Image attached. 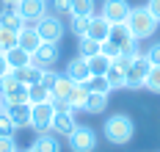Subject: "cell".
Listing matches in <instances>:
<instances>
[{
  "label": "cell",
  "instance_id": "obj_45",
  "mask_svg": "<svg viewBox=\"0 0 160 152\" xmlns=\"http://www.w3.org/2000/svg\"><path fill=\"white\" fill-rule=\"evenodd\" d=\"M25 152H36V149H33V147H31V149H25Z\"/></svg>",
  "mask_w": 160,
  "mask_h": 152
},
{
  "label": "cell",
  "instance_id": "obj_37",
  "mask_svg": "<svg viewBox=\"0 0 160 152\" xmlns=\"http://www.w3.org/2000/svg\"><path fill=\"white\" fill-rule=\"evenodd\" d=\"M0 152H17L14 135H0Z\"/></svg>",
  "mask_w": 160,
  "mask_h": 152
},
{
  "label": "cell",
  "instance_id": "obj_25",
  "mask_svg": "<svg viewBox=\"0 0 160 152\" xmlns=\"http://www.w3.org/2000/svg\"><path fill=\"white\" fill-rule=\"evenodd\" d=\"M88 61V69H91V75H105L108 69H111V58H105L102 53H97L91 58H86Z\"/></svg>",
  "mask_w": 160,
  "mask_h": 152
},
{
  "label": "cell",
  "instance_id": "obj_31",
  "mask_svg": "<svg viewBox=\"0 0 160 152\" xmlns=\"http://www.w3.org/2000/svg\"><path fill=\"white\" fill-rule=\"evenodd\" d=\"M99 53H102L105 58H111V64H113V58L122 55V47H119L116 42H111V39H105V42H99Z\"/></svg>",
  "mask_w": 160,
  "mask_h": 152
},
{
  "label": "cell",
  "instance_id": "obj_34",
  "mask_svg": "<svg viewBox=\"0 0 160 152\" xmlns=\"http://www.w3.org/2000/svg\"><path fill=\"white\" fill-rule=\"evenodd\" d=\"M144 89H149L152 94H160V67H152V72H149V78H146Z\"/></svg>",
  "mask_w": 160,
  "mask_h": 152
},
{
  "label": "cell",
  "instance_id": "obj_14",
  "mask_svg": "<svg viewBox=\"0 0 160 152\" xmlns=\"http://www.w3.org/2000/svg\"><path fill=\"white\" fill-rule=\"evenodd\" d=\"M111 28H113V25L102 17V14H94L91 22H88V36L97 39V42H105V39H111Z\"/></svg>",
  "mask_w": 160,
  "mask_h": 152
},
{
  "label": "cell",
  "instance_id": "obj_29",
  "mask_svg": "<svg viewBox=\"0 0 160 152\" xmlns=\"http://www.w3.org/2000/svg\"><path fill=\"white\" fill-rule=\"evenodd\" d=\"M130 39H132V36H130V31H127V25H124V22L111 28V42H116L119 47H122V44H127Z\"/></svg>",
  "mask_w": 160,
  "mask_h": 152
},
{
  "label": "cell",
  "instance_id": "obj_23",
  "mask_svg": "<svg viewBox=\"0 0 160 152\" xmlns=\"http://www.w3.org/2000/svg\"><path fill=\"white\" fill-rule=\"evenodd\" d=\"M28 102H31V105H36V102H52V94H50L47 86L39 80V83L28 86Z\"/></svg>",
  "mask_w": 160,
  "mask_h": 152
},
{
  "label": "cell",
  "instance_id": "obj_32",
  "mask_svg": "<svg viewBox=\"0 0 160 152\" xmlns=\"http://www.w3.org/2000/svg\"><path fill=\"white\" fill-rule=\"evenodd\" d=\"M17 36H19V33H14V31H6V28H0V50H3V53H8L11 47H17Z\"/></svg>",
  "mask_w": 160,
  "mask_h": 152
},
{
  "label": "cell",
  "instance_id": "obj_18",
  "mask_svg": "<svg viewBox=\"0 0 160 152\" xmlns=\"http://www.w3.org/2000/svg\"><path fill=\"white\" fill-rule=\"evenodd\" d=\"M97 0H69V17H94Z\"/></svg>",
  "mask_w": 160,
  "mask_h": 152
},
{
  "label": "cell",
  "instance_id": "obj_17",
  "mask_svg": "<svg viewBox=\"0 0 160 152\" xmlns=\"http://www.w3.org/2000/svg\"><path fill=\"white\" fill-rule=\"evenodd\" d=\"M6 61H8L11 72H17V69H22V67H28V64H31V53L22 50V47L17 44V47H11V50L6 53Z\"/></svg>",
  "mask_w": 160,
  "mask_h": 152
},
{
  "label": "cell",
  "instance_id": "obj_24",
  "mask_svg": "<svg viewBox=\"0 0 160 152\" xmlns=\"http://www.w3.org/2000/svg\"><path fill=\"white\" fill-rule=\"evenodd\" d=\"M42 72H44V69H39L36 64H28V67L17 69L14 75H17V80H19V83L31 86V83H39V80H42Z\"/></svg>",
  "mask_w": 160,
  "mask_h": 152
},
{
  "label": "cell",
  "instance_id": "obj_12",
  "mask_svg": "<svg viewBox=\"0 0 160 152\" xmlns=\"http://www.w3.org/2000/svg\"><path fill=\"white\" fill-rule=\"evenodd\" d=\"M78 127V119H75V111H55V119H52V133L55 135H69Z\"/></svg>",
  "mask_w": 160,
  "mask_h": 152
},
{
  "label": "cell",
  "instance_id": "obj_27",
  "mask_svg": "<svg viewBox=\"0 0 160 152\" xmlns=\"http://www.w3.org/2000/svg\"><path fill=\"white\" fill-rule=\"evenodd\" d=\"M78 50H80V55H83V58H91V55H97V53H99V42H97V39H91V36H80Z\"/></svg>",
  "mask_w": 160,
  "mask_h": 152
},
{
  "label": "cell",
  "instance_id": "obj_1",
  "mask_svg": "<svg viewBox=\"0 0 160 152\" xmlns=\"http://www.w3.org/2000/svg\"><path fill=\"white\" fill-rule=\"evenodd\" d=\"M124 25H127V31H130L132 39L144 42V39H149V36L158 33V25H160V22L155 19V14H152L146 6H135V8H130Z\"/></svg>",
  "mask_w": 160,
  "mask_h": 152
},
{
  "label": "cell",
  "instance_id": "obj_6",
  "mask_svg": "<svg viewBox=\"0 0 160 152\" xmlns=\"http://www.w3.org/2000/svg\"><path fill=\"white\" fill-rule=\"evenodd\" d=\"M66 141H69L72 152H94L97 149V133L88 124H78L72 133L66 135Z\"/></svg>",
  "mask_w": 160,
  "mask_h": 152
},
{
  "label": "cell",
  "instance_id": "obj_3",
  "mask_svg": "<svg viewBox=\"0 0 160 152\" xmlns=\"http://www.w3.org/2000/svg\"><path fill=\"white\" fill-rule=\"evenodd\" d=\"M0 100L3 105H17V102H28V86L17 80L14 72H8L3 80H0ZM31 105V102H28Z\"/></svg>",
  "mask_w": 160,
  "mask_h": 152
},
{
  "label": "cell",
  "instance_id": "obj_8",
  "mask_svg": "<svg viewBox=\"0 0 160 152\" xmlns=\"http://www.w3.org/2000/svg\"><path fill=\"white\" fill-rule=\"evenodd\" d=\"M130 8H132V6H130L127 0H102V11H99V14L108 19L111 25H122V22L127 19Z\"/></svg>",
  "mask_w": 160,
  "mask_h": 152
},
{
  "label": "cell",
  "instance_id": "obj_41",
  "mask_svg": "<svg viewBox=\"0 0 160 152\" xmlns=\"http://www.w3.org/2000/svg\"><path fill=\"white\" fill-rule=\"evenodd\" d=\"M8 72H11V67H8V61H6V53L0 50V80H3Z\"/></svg>",
  "mask_w": 160,
  "mask_h": 152
},
{
  "label": "cell",
  "instance_id": "obj_4",
  "mask_svg": "<svg viewBox=\"0 0 160 152\" xmlns=\"http://www.w3.org/2000/svg\"><path fill=\"white\" fill-rule=\"evenodd\" d=\"M33 28H36V33L42 36V42H52V44H58V42L64 39V22H61L58 14H44L42 19L33 22Z\"/></svg>",
  "mask_w": 160,
  "mask_h": 152
},
{
  "label": "cell",
  "instance_id": "obj_16",
  "mask_svg": "<svg viewBox=\"0 0 160 152\" xmlns=\"http://www.w3.org/2000/svg\"><path fill=\"white\" fill-rule=\"evenodd\" d=\"M17 44H19L22 50L33 53L39 44H42V36L36 33V28H33V25H25V28L19 31V36H17Z\"/></svg>",
  "mask_w": 160,
  "mask_h": 152
},
{
  "label": "cell",
  "instance_id": "obj_26",
  "mask_svg": "<svg viewBox=\"0 0 160 152\" xmlns=\"http://www.w3.org/2000/svg\"><path fill=\"white\" fill-rule=\"evenodd\" d=\"M86 86H88V91H94V94H108V97H111V83H108L105 75H91V80Z\"/></svg>",
  "mask_w": 160,
  "mask_h": 152
},
{
  "label": "cell",
  "instance_id": "obj_22",
  "mask_svg": "<svg viewBox=\"0 0 160 152\" xmlns=\"http://www.w3.org/2000/svg\"><path fill=\"white\" fill-rule=\"evenodd\" d=\"M105 108H108V94H88V100H86V114H91V116H99V114H105Z\"/></svg>",
  "mask_w": 160,
  "mask_h": 152
},
{
  "label": "cell",
  "instance_id": "obj_5",
  "mask_svg": "<svg viewBox=\"0 0 160 152\" xmlns=\"http://www.w3.org/2000/svg\"><path fill=\"white\" fill-rule=\"evenodd\" d=\"M149 72H152V64L146 61V55H138V58L132 61V67L124 72V89H130V91L144 89V86H146V78H149Z\"/></svg>",
  "mask_w": 160,
  "mask_h": 152
},
{
  "label": "cell",
  "instance_id": "obj_19",
  "mask_svg": "<svg viewBox=\"0 0 160 152\" xmlns=\"http://www.w3.org/2000/svg\"><path fill=\"white\" fill-rule=\"evenodd\" d=\"M36 152H61V141L55 133H39V138L33 141Z\"/></svg>",
  "mask_w": 160,
  "mask_h": 152
},
{
  "label": "cell",
  "instance_id": "obj_7",
  "mask_svg": "<svg viewBox=\"0 0 160 152\" xmlns=\"http://www.w3.org/2000/svg\"><path fill=\"white\" fill-rule=\"evenodd\" d=\"M52 119H55L52 102H36V105H31V127L36 133H52Z\"/></svg>",
  "mask_w": 160,
  "mask_h": 152
},
{
  "label": "cell",
  "instance_id": "obj_36",
  "mask_svg": "<svg viewBox=\"0 0 160 152\" xmlns=\"http://www.w3.org/2000/svg\"><path fill=\"white\" fill-rule=\"evenodd\" d=\"M146 61L152 64V67H160V42H155V44H149V50L144 53Z\"/></svg>",
  "mask_w": 160,
  "mask_h": 152
},
{
  "label": "cell",
  "instance_id": "obj_43",
  "mask_svg": "<svg viewBox=\"0 0 160 152\" xmlns=\"http://www.w3.org/2000/svg\"><path fill=\"white\" fill-rule=\"evenodd\" d=\"M0 3H3V6H17L19 0H0Z\"/></svg>",
  "mask_w": 160,
  "mask_h": 152
},
{
  "label": "cell",
  "instance_id": "obj_42",
  "mask_svg": "<svg viewBox=\"0 0 160 152\" xmlns=\"http://www.w3.org/2000/svg\"><path fill=\"white\" fill-rule=\"evenodd\" d=\"M146 8L155 14V19L160 22V0H146Z\"/></svg>",
  "mask_w": 160,
  "mask_h": 152
},
{
  "label": "cell",
  "instance_id": "obj_13",
  "mask_svg": "<svg viewBox=\"0 0 160 152\" xmlns=\"http://www.w3.org/2000/svg\"><path fill=\"white\" fill-rule=\"evenodd\" d=\"M25 25H28V22L22 19V14L17 11L14 6H6V11H0V28H6V31H14V33H19Z\"/></svg>",
  "mask_w": 160,
  "mask_h": 152
},
{
  "label": "cell",
  "instance_id": "obj_11",
  "mask_svg": "<svg viewBox=\"0 0 160 152\" xmlns=\"http://www.w3.org/2000/svg\"><path fill=\"white\" fill-rule=\"evenodd\" d=\"M66 78L72 80V83H88L91 80V69H88V61L83 58V55H78V58H72L69 64H66Z\"/></svg>",
  "mask_w": 160,
  "mask_h": 152
},
{
  "label": "cell",
  "instance_id": "obj_38",
  "mask_svg": "<svg viewBox=\"0 0 160 152\" xmlns=\"http://www.w3.org/2000/svg\"><path fill=\"white\" fill-rule=\"evenodd\" d=\"M132 61H135V58H130V55H119V58H113V67L122 69V72H127V69L132 67Z\"/></svg>",
  "mask_w": 160,
  "mask_h": 152
},
{
  "label": "cell",
  "instance_id": "obj_39",
  "mask_svg": "<svg viewBox=\"0 0 160 152\" xmlns=\"http://www.w3.org/2000/svg\"><path fill=\"white\" fill-rule=\"evenodd\" d=\"M47 6L55 11V14H64V11H69V0H47Z\"/></svg>",
  "mask_w": 160,
  "mask_h": 152
},
{
  "label": "cell",
  "instance_id": "obj_35",
  "mask_svg": "<svg viewBox=\"0 0 160 152\" xmlns=\"http://www.w3.org/2000/svg\"><path fill=\"white\" fill-rule=\"evenodd\" d=\"M122 55H130V58L144 55V53H141V47H138V39H130L127 44H122Z\"/></svg>",
  "mask_w": 160,
  "mask_h": 152
},
{
  "label": "cell",
  "instance_id": "obj_30",
  "mask_svg": "<svg viewBox=\"0 0 160 152\" xmlns=\"http://www.w3.org/2000/svg\"><path fill=\"white\" fill-rule=\"evenodd\" d=\"M105 78H108V83H111V91L124 89V72H122V69H116L113 64H111V69L105 72Z\"/></svg>",
  "mask_w": 160,
  "mask_h": 152
},
{
  "label": "cell",
  "instance_id": "obj_33",
  "mask_svg": "<svg viewBox=\"0 0 160 152\" xmlns=\"http://www.w3.org/2000/svg\"><path fill=\"white\" fill-rule=\"evenodd\" d=\"M17 133V124L11 122L8 111H0V135H14Z\"/></svg>",
  "mask_w": 160,
  "mask_h": 152
},
{
  "label": "cell",
  "instance_id": "obj_40",
  "mask_svg": "<svg viewBox=\"0 0 160 152\" xmlns=\"http://www.w3.org/2000/svg\"><path fill=\"white\" fill-rule=\"evenodd\" d=\"M55 78H58V72H52V69H44V72H42V83L47 86V89L55 83Z\"/></svg>",
  "mask_w": 160,
  "mask_h": 152
},
{
  "label": "cell",
  "instance_id": "obj_44",
  "mask_svg": "<svg viewBox=\"0 0 160 152\" xmlns=\"http://www.w3.org/2000/svg\"><path fill=\"white\" fill-rule=\"evenodd\" d=\"M0 111H6V105H3V100H0Z\"/></svg>",
  "mask_w": 160,
  "mask_h": 152
},
{
  "label": "cell",
  "instance_id": "obj_10",
  "mask_svg": "<svg viewBox=\"0 0 160 152\" xmlns=\"http://www.w3.org/2000/svg\"><path fill=\"white\" fill-rule=\"evenodd\" d=\"M14 8L22 14V19H25L28 25H33L36 19H42L47 14V0H19Z\"/></svg>",
  "mask_w": 160,
  "mask_h": 152
},
{
  "label": "cell",
  "instance_id": "obj_9",
  "mask_svg": "<svg viewBox=\"0 0 160 152\" xmlns=\"http://www.w3.org/2000/svg\"><path fill=\"white\" fill-rule=\"evenodd\" d=\"M58 44H52V42H42L36 50L31 53V64H36L39 69H50L55 61H58Z\"/></svg>",
  "mask_w": 160,
  "mask_h": 152
},
{
  "label": "cell",
  "instance_id": "obj_28",
  "mask_svg": "<svg viewBox=\"0 0 160 152\" xmlns=\"http://www.w3.org/2000/svg\"><path fill=\"white\" fill-rule=\"evenodd\" d=\"M88 22H91V17H69V31L78 36H88Z\"/></svg>",
  "mask_w": 160,
  "mask_h": 152
},
{
  "label": "cell",
  "instance_id": "obj_15",
  "mask_svg": "<svg viewBox=\"0 0 160 152\" xmlns=\"http://www.w3.org/2000/svg\"><path fill=\"white\" fill-rule=\"evenodd\" d=\"M6 111H8L11 122L17 124V130H19V127H31V105H28V102H17V105H6Z\"/></svg>",
  "mask_w": 160,
  "mask_h": 152
},
{
  "label": "cell",
  "instance_id": "obj_2",
  "mask_svg": "<svg viewBox=\"0 0 160 152\" xmlns=\"http://www.w3.org/2000/svg\"><path fill=\"white\" fill-rule=\"evenodd\" d=\"M102 133H105V138H108L111 144L122 147V144L132 141V135H135V124H132V119L124 116V114H113L111 119H105Z\"/></svg>",
  "mask_w": 160,
  "mask_h": 152
},
{
  "label": "cell",
  "instance_id": "obj_21",
  "mask_svg": "<svg viewBox=\"0 0 160 152\" xmlns=\"http://www.w3.org/2000/svg\"><path fill=\"white\" fill-rule=\"evenodd\" d=\"M88 94H91V91H88V86H86V83H75V86H72V94H69V108H72V111H83Z\"/></svg>",
  "mask_w": 160,
  "mask_h": 152
},
{
  "label": "cell",
  "instance_id": "obj_20",
  "mask_svg": "<svg viewBox=\"0 0 160 152\" xmlns=\"http://www.w3.org/2000/svg\"><path fill=\"white\" fill-rule=\"evenodd\" d=\"M72 86H75V83H72L66 75H58V78H55V83L50 86V94H52V100H66V102H69Z\"/></svg>",
  "mask_w": 160,
  "mask_h": 152
}]
</instances>
